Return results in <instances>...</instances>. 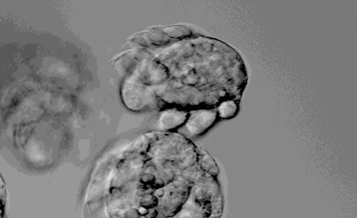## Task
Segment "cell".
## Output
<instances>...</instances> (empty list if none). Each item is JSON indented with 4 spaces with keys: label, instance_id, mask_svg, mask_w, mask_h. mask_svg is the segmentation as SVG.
Returning a JSON list of instances; mask_svg holds the SVG:
<instances>
[{
    "label": "cell",
    "instance_id": "5b68a950",
    "mask_svg": "<svg viewBox=\"0 0 357 218\" xmlns=\"http://www.w3.org/2000/svg\"><path fill=\"white\" fill-rule=\"evenodd\" d=\"M202 167L204 170L211 173V174H217V167L214 164V160L210 157L208 154H206L203 157V161L201 163Z\"/></svg>",
    "mask_w": 357,
    "mask_h": 218
},
{
    "label": "cell",
    "instance_id": "277c9868",
    "mask_svg": "<svg viewBox=\"0 0 357 218\" xmlns=\"http://www.w3.org/2000/svg\"><path fill=\"white\" fill-rule=\"evenodd\" d=\"M162 30L169 35L172 39H185L192 35V33L188 28L183 26H170L162 28Z\"/></svg>",
    "mask_w": 357,
    "mask_h": 218
},
{
    "label": "cell",
    "instance_id": "6da1fadb",
    "mask_svg": "<svg viewBox=\"0 0 357 218\" xmlns=\"http://www.w3.org/2000/svg\"><path fill=\"white\" fill-rule=\"evenodd\" d=\"M217 118L216 110H202L188 114L184 125L180 127L179 134L186 138H195L205 134L213 126Z\"/></svg>",
    "mask_w": 357,
    "mask_h": 218
},
{
    "label": "cell",
    "instance_id": "7a4b0ae2",
    "mask_svg": "<svg viewBox=\"0 0 357 218\" xmlns=\"http://www.w3.org/2000/svg\"><path fill=\"white\" fill-rule=\"evenodd\" d=\"M188 113L177 109L166 110L160 115L157 123L155 124V128L160 131L176 129L185 123L188 119Z\"/></svg>",
    "mask_w": 357,
    "mask_h": 218
},
{
    "label": "cell",
    "instance_id": "3957f363",
    "mask_svg": "<svg viewBox=\"0 0 357 218\" xmlns=\"http://www.w3.org/2000/svg\"><path fill=\"white\" fill-rule=\"evenodd\" d=\"M217 115L223 119H230L234 117L238 112V104L236 101L229 99L225 100L217 108Z\"/></svg>",
    "mask_w": 357,
    "mask_h": 218
}]
</instances>
